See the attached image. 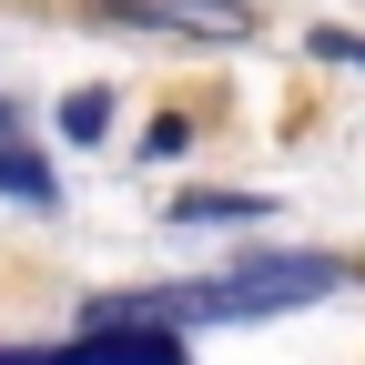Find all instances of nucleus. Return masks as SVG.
Masks as SVG:
<instances>
[{
	"label": "nucleus",
	"mask_w": 365,
	"mask_h": 365,
	"mask_svg": "<svg viewBox=\"0 0 365 365\" xmlns=\"http://www.w3.org/2000/svg\"><path fill=\"white\" fill-rule=\"evenodd\" d=\"M314 51L325 61H365V31H314Z\"/></svg>",
	"instance_id": "7"
},
{
	"label": "nucleus",
	"mask_w": 365,
	"mask_h": 365,
	"mask_svg": "<svg viewBox=\"0 0 365 365\" xmlns=\"http://www.w3.org/2000/svg\"><path fill=\"white\" fill-rule=\"evenodd\" d=\"M264 213V193H182L173 203V223H254Z\"/></svg>",
	"instance_id": "5"
},
{
	"label": "nucleus",
	"mask_w": 365,
	"mask_h": 365,
	"mask_svg": "<svg viewBox=\"0 0 365 365\" xmlns=\"http://www.w3.org/2000/svg\"><path fill=\"white\" fill-rule=\"evenodd\" d=\"M61 132H71V143H102V132H112V102H102V91H71V102H61Z\"/></svg>",
	"instance_id": "6"
},
{
	"label": "nucleus",
	"mask_w": 365,
	"mask_h": 365,
	"mask_svg": "<svg viewBox=\"0 0 365 365\" xmlns=\"http://www.w3.org/2000/svg\"><path fill=\"white\" fill-rule=\"evenodd\" d=\"M132 31H182V41H254V0H112Z\"/></svg>",
	"instance_id": "2"
},
{
	"label": "nucleus",
	"mask_w": 365,
	"mask_h": 365,
	"mask_svg": "<svg viewBox=\"0 0 365 365\" xmlns=\"http://www.w3.org/2000/svg\"><path fill=\"white\" fill-rule=\"evenodd\" d=\"M355 284V274L335 254H274V264H234V274H213V284H173V294H102L91 304V335H173L182 314L193 325H244V314H284V304H314V294H335Z\"/></svg>",
	"instance_id": "1"
},
{
	"label": "nucleus",
	"mask_w": 365,
	"mask_h": 365,
	"mask_svg": "<svg viewBox=\"0 0 365 365\" xmlns=\"http://www.w3.org/2000/svg\"><path fill=\"white\" fill-rule=\"evenodd\" d=\"M0 365H182L173 335H81V345H41V355H0Z\"/></svg>",
	"instance_id": "3"
},
{
	"label": "nucleus",
	"mask_w": 365,
	"mask_h": 365,
	"mask_svg": "<svg viewBox=\"0 0 365 365\" xmlns=\"http://www.w3.org/2000/svg\"><path fill=\"white\" fill-rule=\"evenodd\" d=\"M0 193H21V203L41 213V203H61V182H51V163H41V153H21V143H0Z\"/></svg>",
	"instance_id": "4"
}]
</instances>
